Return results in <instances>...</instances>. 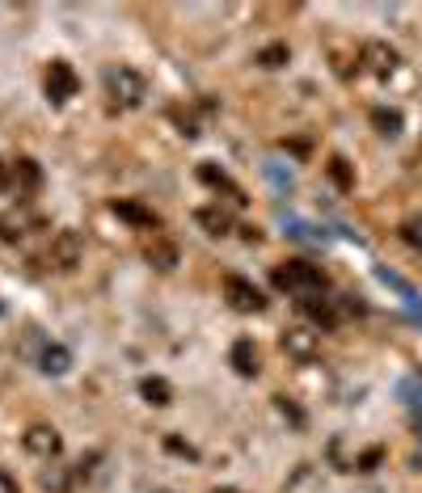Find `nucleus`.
<instances>
[{
    "mask_svg": "<svg viewBox=\"0 0 422 493\" xmlns=\"http://www.w3.org/2000/svg\"><path fill=\"white\" fill-rule=\"evenodd\" d=\"M140 392L148 405H156V409H165L169 401H173V388H169V380H161V375H148V380L140 383Z\"/></svg>",
    "mask_w": 422,
    "mask_h": 493,
    "instance_id": "18",
    "label": "nucleus"
},
{
    "mask_svg": "<svg viewBox=\"0 0 422 493\" xmlns=\"http://www.w3.org/2000/svg\"><path fill=\"white\" fill-rule=\"evenodd\" d=\"M283 350L295 358H312L317 355V333L309 329H292V333H283Z\"/></svg>",
    "mask_w": 422,
    "mask_h": 493,
    "instance_id": "15",
    "label": "nucleus"
},
{
    "mask_svg": "<svg viewBox=\"0 0 422 493\" xmlns=\"http://www.w3.org/2000/svg\"><path fill=\"white\" fill-rule=\"evenodd\" d=\"M372 127H376L380 136H401V110H389V106H376L372 110Z\"/></svg>",
    "mask_w": 422,
    "mask_h": 493,
    "instance_id": "19",
    "label": "nucleus"
},
{
    "mask_svg": "<svg viewBox=\"0 0 422 493\" xmlns=\"http://www.w3.org/2000/svg\"><path fill=\"white\" fill-rule=\"evenodd\" d=\"M13 181H17V190L22 194H34L42 186V169L39 161H30V156H17L13 161Z\"/></svg>",
    "mask_w": 422,
    "mask_h": 493,
    "instance_id": "13",
    "label": "nucleus"
},
{
    "mask_svg": "<svg viewBox=\"0 0 422 493\" xmlns=\"http://www.w3.org/2000/svg\"><path fill=\"white\" fill-rule=\"evenodd\" d=\"M330 178H334V186H338V190H351V186H355V178H351V164L342 161V156H334V161H330Z\"/></svg>",
    "mask_w": 422,
    "mask_h": 493,
    "instance_id": "21",
    "label": "nucleus"
},
{
    "mask_svg": "<svg viewBox=\"0 0 422 493\" xmlns=\"http://www.w3.org/2000/svg\"><path fill=\"white\" fill-rule=\"evenodd\" d=\"M287 59H292L287 42H270V47H262V51H258V64H262V68H283Z\"/></svg>",
    "mask_w": 422,
    "mask_h": 493,
    "instance_id": "20",
    "label": "nucleus"
},
{
    "mask_svg": "<svg viewBox=\"0 0 422 493\" xmlns=\"http://www.w3.org/2000/svg\"><path fill=\"white\" fill-rule=\"evenodd\" d=\"M47 97L56 101V106H64L68 97H76V89H81V81H76V72H72V64H64V59H51V68H47Z\"/></svg>",
    "mask_w": 422,
    "mask_h": 493,
    "instance_id": "6",
    "label": "nucleus"
},
{
    "mask_svg": "<svg viewBox=\"0 0 422 493\" xmlns=\"http://www.w3.org/2000/svg\"><path fill=\"white\" fill-rule=\"evenodd\" d=\"M401 236H406L409 245H418V249H422V219H409L406 228H401Z\"/></svg>",
    "mask_w": 422,
    "mask_h": 493,
    "instance_id": "23",
    "label": "nucleus"
},
{
    "mask_svg": "<svg viewBox=\"0 0 422 493\" xmlns=\"http://www.w3.org/2000/svg\"><path fill=\"white\" fill-rule=\"evenodd\" d=\"M224 300H228V308H237V313H262V308H267V295L253 287L250 278H241V274H228L224 278Z\"/></svg>",
    "mask_w": 422,
    "mask_h": 493,
    "instance_id": "3",
    "label": "nucleus"
},
{
    "mask_svg": "<svg viewBox=\"0 0 422 493\" xmlns=\"http://www.w3.org/2000/svg\"><path fill=\"white\" fill-rule=\"evenodd\" d=\"M114 216L136 224V228H156V216L144 203H136V198H114Z\"/></svg>",
    "mask_w": 422,
    "mask_h": 493,
    "instance_id": "12",
    "label": "nucleus"
},
{
    "mask_svg": "<svg viewBox=\"0 0 422 493\" xmlns=\"http://www.w3.org/2000/svg\"><path fill=\"white\" fill-rule=\"evenodd\" d=\"M198 178L207 181L211 190H224L228 198H233V203H245V194H241V186H233V178H228V173H220L215 164H203V169H198Z\"/></svg>",
    "mask_w": 422,
    "mask_h": 493,
    "instance_id": "17",
    "label": "nucleus"
},
{
    "mask_svg": "<svg viewBox=\"0 0 422 493\" xmlns=\"http://www.w3.org/2000/svg\"><path fill=\"white\" fill-rule=\"evenodd\" d=\"M9 186H13V169L0 161V190H9Z\"/></svg>",
    "mask_w": 422,
    "mask_h": 493,
    "instance_id": "25",
    "label": "nucleus"
},
{
    "mask_svg": "<svg viewBox=\"0 0 422 493\" xmlns=\"http://www.w3.org/2000/svg\"><path fill=\"white\" fill-rule=\"evenodd\" d=\"M279 409H283V413H287V418H292V422H295V426L304 422V413L295 409V405H287V397H279Z\"/></svg>",
    "mask_w": 422,
    "mask_h": 493,
    "instance_id": "24",
    "label": "nucleus"
},
{
    "mask_svg": "<svg viewBox=\"0 0 422 493\" xmlns=\"http://www.w3.org/2000/svg\"><path fill=\"white\" fill-rule=\"evenodd\" d=\"M22 443H26V452H30V455H39V460H56L59 447H64V438H59L56 426H42V422H39V426H30Z\"/></svg>",
    "mask_w": 422,
    "mask_h": 493,
    "instance_id": "7",
    "label": "nucleus"
},
{
    "mask_svg": "<svg viewBox=\"0 0 422 493\" xmlns=\"http://www.w3.org/2000/svg\"><path fill=\"white\" fill-rule=\"evenodd\" d=\"M106 89H110V97L127 110L140 106L144 93H148V84H144V76L136 68H110L106 72Z\"/></svg>",
    "mask_w": 422,
    "mask_h": 493,
    "instance_id": "2",
    "label": "nucleus"
},
{
    "mask_svg": "<svg viewBox=\"0 0 422 493\" xmlns=\"http://www.w3.org/2000/svg\"><path fill=\"white\" fill-rule=\"evenodd\" d=\"M144 258L153 261L156 270H173V266H178V245H169V241L153 236V241L144 245Z\"/></svg>",
    "mask_w": 422,
    "mask_h": 493,
    "instance_id": "14",
    "label": "nucleus"
},
{
    "mask_svg": "<svg viewBox=\"0 0 422 493\" xmlns=\"http://www.w3.org/2000/svg\"><path fill=\"white\" fill-rule=\"evenodd\" d=\"M195 219H198V228L211 233V236H228V233H233V216H228L224 207H198Z\"/></svg>",
    "mask_w": 422,
    "mask_h": 493,
    "instance_id": "11",
    "label": "nucleus"
},
{
    "mask_svg": "<svg viewBox=\"0 0 422 493\" xmlns=\"http://www.w3.org/2000/svg\"><path fill=\"white\" fill-rule=\"evenodd\" d=\"M300 313L309 316L312 325H321V329L338 325V308H334V300H325V295H309V300H300Z\"/></svg>",
    "mask_w": 422,
    "mask_h": 493,
    "instance_id": "9",
    "label": "nucleus"
},
{
    "mask_svg": "<svg viewBox=\"0 0 422 493\" xmlns=\"http://www.w3.org/2000/svg\"><path fill=\"white\" fill-rule=\"evenodd\" d=\"M39 367L47 371V375H64V371L72 367V355H68V346H59V342L42 346V355H39Z\"/></svg>",
    "mask_w": 422,
    "mask_h": 493,
    "instance_id": "16",
    "label": "nucleus"
},
{
    "mask_svg": "<svg viewBox=\"0 0 422 493\" xmlns=\"http://www.w3.org/2000/svg\"><path fill=\"white\" fill-rule=\"evenodd\" d=\"M34 224H39V219L30 216L26 207H9V211H0V241H4V245H17V241L30 236Z\"/></svg>",
    "mask_w": 422,
    "mask_h": 493,
    "instance_id": "8",
    "label": "nucleus"
},
{
    "mask_svg": "<svg viewBox=\"0 0 422 493\" xmlns=\"http://www.w3.org/2000/svg\"><path fill=\"white\" fill-rule=\"evenodd\" d=\"M359 64H364L372 76H393L397 64H401V55H397V47H389V42H364V51H359Z\"/></svg>",
    "mask_w": 422,
    "mask_h": 493,
    "instance_id": "5",
    "label": "nucleus"
},
{
    "mask_svg": "<svg viewBox=\"0 0 422 493\" xmlns=\"http://www.w3.org/2000/svg\"><path fill=\"white\" fill-rule=\"evenodd\" d=\"M156 493H169V489H156Z\"/></svg>",
    "mask_w": 422,
    "mask_h": 493,
    "instance_id": "28",
    "label": "nucleus"
},
{
    "mask_svg": "<svg viewBox=\"0 0 422 493\" xmlns=\"http://www.w3.org/2000/svg\"><path fill=\"white\" fill-rule=\"evenodd\" d=\"M228 363H233V371L237 375H258V346L250 342V338H241V342H233V350H228Z\"/></svg>",
    "mask_w": 422,
    "mask_h": 493,
    "instance_id": "10",
    "label": "nucleus"
},
{
    "mask_svg": "<svg viewBox=\"0 0 422 493\" xmlns=\"http://www.w3.org/2000/svg\"><path fill=\"white\" fill-rule=\"evenodd\" d=\"M270 283L295 300H309V295H321L325 291V274L321 266H312V261H283L270 270Z\"/></svg>",
    "mask_w": 422,
    "mask_h": 493,
    "instance_id": "1",
    "label": "nucleus"
},
{
    "mask_svg": "<svg viewBox=\"0 0 422 493\" xmlns=\"http://www.w3.org/2000/svg\"><path fill=\"white\" fill-rule=\"evenodd\" d=\"M42 489L47 493H68V472H47V477H42Z\"/></svg>",
    "mask_w": 422,
    "mask_h": 493,
    "instance_id": "22",
    "label": "nucleus"
},
{
    "mask_svg": "<svg viewBox=\"0 0 422 493\" xmlns=\"http://www.w3.org/2000/svg\"><path fill=\"white\" fill-rule=\"evenodd\" d=\"M169 452H178V455H195V452H190V447L182 443V438H169Z\"/></svg>",
    "mask_w": 422,
    "mask_h": 493,
    "instance_id": "26",
    "label": "nucleus"
},
{
    "mask_svg": "<svg viewBox=\"0 0 422 493\" xmlns=\"http://www.w3.org/2000/svg\"><path fill=\"white\" fill-rule=\"evenodd\" d=\"M211 493H241V489H211Z\"/></svg>",
    "mask_w": 422,
    "mask_h": 493,
    "instance_id": "27",
    "label": "nucleus"
},
{
    "mask_svg": "<svg viewBox=\"0 0 422 493\" xmlns=\"http://www.w3.org/2000/svg\"><path fill=\"white\" fill-rule=\"evenodd\" d=\"M81 258H84V241H81V233H56L51 236V249H47V261L56 266V270H76L81 266Z\"/></svg>",
    "mask_w": 422,
    "mask_h": 493,
    "instance_id": "4",
    "label": "nucleus"
}]
</instances>
